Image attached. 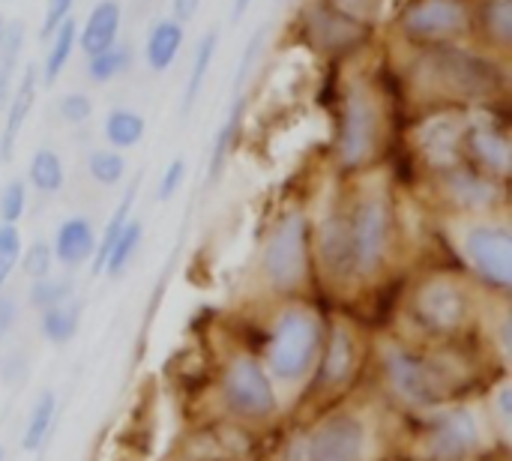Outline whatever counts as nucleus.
<instances>
[{"label":"nucleus","mask_w":512,"mask_h":461,"mask_svg":"<svg viewBox=\"0 0 512 461\" xmlns=\"http://www.w3.org/2000/svg\"><path fill=\"white\" fill-rule=\"evenodd\" d=\"M408 78L414 93H423L432 105L453 108L492 105L507 90L504 57L462 42L414 48Z\"/></svg>","instance_id":"nucleus-1"},{"label":"nucleus","mask_w":512,"mask_h":461,"mask_svg":"<svg viewBox=\"0 0 512 461\" xmlns=\"http://www.w3.org/2000/svg\"><path fill=\"white\" fill-rule=\"evenodd\" d=\"M387 141V111L372 81L354 78L342 90L339 129H336V165L345 174L366 171L378 162Z\"/></svg>","instance_id":"nucleus-2"},{"label":"nucleus","mask_w":512,"mask_h":461,"mask_svg":"<svg viewBox=\"0 0 512 461\" xmlns=\"http://www.w3.org/2000/svg\"><path fill=\"white\" fill-rule=\"evenodd\" d=\"M348 222L354 237L357 279H375L393 252L396 240V204L387 186H360L348 204Z\"/></svg>","instance_id":"nucleus-3"},{"label":"nucleus","mask_w":512,"mask_h":461,"mask_svg":"<svg viewBox=\"0 0 512 461\" xmlns=\"http://www.w3.org/2000/svg\"><path fill=\"white\" fill-rule=\"evenodd\" d=\"M324 345V324L315 309L294 303L279 312L270 345H267V366L279 381H300L312 372Z\"/></svg>","instance_id":"nucleus-4"},{"label":"nucleus","mask_w":512,"mask_h":461,"mask_svg":"<svg viewBox=\"0 0 512 461\" xmlns=\"http://www.w3.org/2000/svg\"><path fill=\"white\" fill-rule=\"evenodd\" d=\"M261 270L273 291L291 294L300 291L309 282L312 270V222L306 210H288L270 231L264 252H261Z\"/></svg>","instance_id":"nucleus-5"},{"label":"nucleus","mask_w":512,"mask_h":461,"mask_svg":"<svg viewBox=\"0 0 512 461\" xmlns=\"http://www.w3.org/2000/svg\"><path fill=\"white\" fill-rule=\"evenodd\" d=\"M471 309H474L471 291L447 273H435L423 279L411 294L414 321L435 336L462 333L471 321Z\"/></svg>","instance_id":"nucleus-6"},{"label":"nucleus","mask_w":512,"mask_h":461,"mask_svg":"<svg viewBox=\"0 0 512 461\" xmlns=\"http://www.w3.org/2000/svg\"><path fill=\"white\" fill-rule=\"evenodd\" d=\"M399 33L414 48L462 42L471 33L468 0H411L399 15Z\"/></svg>","instance_id":"nucleus-7"},{"label":"nucleus","mask_w":512,"mask_h":461,"mask_svg":"<svg viewBox=\"0 0 512 461\" xmlns=\"http://www.w3.org/2000/svg\"><path fill=\"white\" fill-rule=\"evenodd\" d=\"M462 258L468 261L471 273L495 288L510 291L512 285V231L507 222L480 219L465 228L462 234Z\"/></svg>","instance_id":"nucleus-8"},{"label":"nucleus","mask_w":512,"mask_h":461,"mask_svg":"<svg viewBox=\"0 0 512 461\" xmlns=\"http://www.w3.org/2000/svg\"><path fill=\"white\" fill-rule=\"evenodd\" d=\"M375 27L345 15L327 0H309L300 9V36L327 57H348L372 42Z\"/></svg>","instance_id":"nucleus-9"},{"label":"nucleus","mask_w":512,"mask_h":461,"mask_svg":"<svg viewBox=\"0 0 512 461\" xmlns=\"http://www.w3.org/2000/svg\"><path fill=\"white\" fill-rule=\"evenodd\" d=\"M462 162L477 168L480 174L507 183L512 168L510 132L504 123H498L489 108L468 111L465 132H462Z\"/></svg>","instance_id":"nucleus-10"},{"label":"nucleus","mask_w":512,"mask_h":461,"mask_svg":"<svg viewBox=\"0 0 512 461\" xmlns=\"http://www.w3.org/2000/svg\"><path fill=\"white\" fill-rule=\"evenodd\" d=\"M465 117H468V108L438 105V108H432L417 123V129H414V150H417L420 162L432 174H441L447 168L462 165Z\"/></svg>","instance_id":"nucleus-11"},{"label":"nucleus","mask_w":512,"mask_h":461,"mask_svg":"<svg viewBox=\"0 0 512 461\" xmlns=\"http://www.w3.org/2000/svg\"><path fill=\"white\" fill-rule=\"evenodd\" d=\"M435 180H438L441 201L459 213L489 216L495 207H501L507 201V183H498L465 162L435 174Z\"/></svg>","instance_id":"nucleus-12"},{"label":"nucleus","mask_w":512,"mask_h":461,"mask_svg":"<svg viewBox=\"0 0 512 461\" xmlns=\"http://www.w3.org/2000/svg\"><path fill=\"white\" fill-rule=\"evenodd\" d=\"M222 390H225V402L240 417L261 420V417H270L276 411L273 384H270L267 372L261 369V363L255 357H246V354L234 357L228 363V369H225Z\"/></svg>","instance_id":"nucleus-13"},{"label":"nucleus","mask_w":512,"mask_h":461,"mask_svg":"<svg viewBox=\"0 0 512 461\" xmlns=\"http://www.w3.org/2000/svg\"><path fill=\"white\" fill-rule=\"evenodd\" d=\"M384 369L390 384L417 405L441 402V396L447 393V375L441 372V366L408 348H390L384 354Z\"/></svg>","instance_id":"nucleus-14"},{"label":"nucleus","mask_w":512,"mask_h":461,"mask_svg":"<svg viewBox=\"0 0 512 461\" xmlns=\"http://www.w3.org/2000/svg\"><path fill=\"white\" fill-rule=\"evenodd\" d=\"M312 252L321 270L333 282L357 279V258H354V237L348 222V207H330L318 228H312Z\"/></svg>","instance_id":"nucleus-15"},{"label":"nucleus","mask_w":512,"mask_h":461,"mask_svg":"<svg viewBox=\"0 0 512 461\" xmlns=\"http://www.w3.org/2000/svg\"><path fill=\"white\" fill-rule=\"evenodd\" d=\"M363 453L366 429L351 414H336L324 420L306 444V461H363Z\"/></svg>","instance_id":"nucleus-16"},{"label":"nucleus","mask_w":512,"mask_h":461,"mask_svg":"<svg viewBox=\"0 0 512 461\" xmlns=\"http://www.w3.org/2000/svg\"><path fill=\"white\" fill-rule=\"evenodd\" d=\"M36 96H39V66H24L18 72V81L12 87V96L6 102V117H3V129H0V162H9L15 153V144L21 138V129L27 126L33 108H36Z\"/></svg>","instance_id":"nucleus-17"},{"label":"nucleus","mask_w":512,"mask_h":461,"mask_svg":"<svg viewBox=\"0 0 512 461\" xmlns=\"http://www.w3.org/2000/svg\"><path fill=\"white\" fill-rule=\"evenodd\" d=\"M471 36H477L480 48L507 60L512 48V0H474Z\"/></svg>","instance_id":"nucleus-18"},{"label":"nucleus","mask_w":512,"mask_h":461,"mask_svg":"<svg viewBox=\"0 0 512 461\" xmlns=\"http://www.w3.org/2000/svg\"><path fill=\"white\" fill-rule=\"evenodd\" d=\"M96 240H99V234L87 216H69L54 231V243H51L54 261L63 267H81L93 258Z\"/></svg>","instance_id":"nucleus-19"},{"label":"nucleus","mask_w":512,"mask_h":461,"mask_svg":"<svg viewBox=\"0 0 512 461\" xmlns=\"http://www.w3.org/2000/svg\"><path fill=\"white\" fill-rule=\"evenodd\" d=\"M123 24V6L120 0H96V6L87 12L81 30H78V45L90 57L96 51H105L108 45L117 42Z\"/></svg>","instance_id":"nucleus-20"},{"label":"nucleus","mask_w":512,"mask_h":461,"mask_svg":"<svg viewBox=\"0 0 512 461\" xmlns=\"http://www.w3.org/2000/svg\"><path fill=\"white\" fill-rule=\"evenodd\" d=\"M480 444V429H477V420L474 414L468 411H456V414H447L438 429H435V438H432V447L441 459H462L468 456L474 447Z\"/></svg>","instance_id":"nucleus-21"},{"label":"nucleus","mask_w":512,"mask_h":461,"mask_svg":"<svg viewBox=\"0 0 512 461\" xmlns=\"http://www.w3.org/2000/svg\"><path fill=\"white\" fill-rule=\"evenodd\" d=\"M186 39V27L174 18H162L150 27L147 39H144V63L150 66V72H168L183 48Z\"/></svg>","instance_id":"nucleus-22"},{"label":"nucleus","mask_w":512,"mask_h":461,"mask_svg":"<svg viewBox=\"0 0 512 461\" xmlns=\"http://www.w3.org/2000/svg\"><path fill=\"white\" fill-rule=\"evenodd\" d=\"M45 42H48V48H45L42 63H39V84H42V87H54L57 78L63 75L66 63H69L75 45H78V21L69 15Z\"/></svg>","instance_id":"nucleus-23"},{"label":"nucleus","mask_w":512,"mask_h":461,"mask_svg":"<svg viewBox=\"0 0 512 461\" xmlns=\"http://www.w3.org/2000/svg\"><path fill=\"white\" fill-rule=\"evenodd\" d=\"M324 348V363H321V381L324 384H342L351 372H354V357H357V345H354V333L345 324H336L327 345Z\"/></svg>","instance_id":"nucleus-24"},{"label":"nucleus","mask_w":512,"mask_h":461,"mask_svg":"<svg viewBox=\"0 0 512 461\" xmlns=\"http://www.w3.org/2000/svg\"><path fill=\"white\" fill-rule=\"evenodd\" d=\"M138 192H141V174H135V177L129 180V186L123 189V195H120V201H117V207H114L111 219L105 222L102 237L96 240V252H93V258H90V270H93V276H99V273H102V264H105V258H108V249L114 246V240L120 237V231H123V228H126V222L132 219V207H135V201H138Z\"/></svg>","instance_id":"nucleus-25"},{"label":"nucleus","mask_w":512,"mask_h":461,"mask_svg":"<svg viewBox=\"0 0 512 461\" xmlns=\"http://www.w3.org/2000/svg\"><path fill=\"white\" fill-rule=\"evenodd\" d=\"M24 42H27L24 21H6L3 39H0V111L6 108V102L12 96V87L18 81V72H21L18 60H21Z\"/></svg>","instance_id":"nucleus-26"},{"label":"nucleus","mask_w":512,"mask_h":461,"mask_svg":"<svg viewBox=\"0 0 512 461\" xmlns=\"http://www.w3.org/2000/svg\"><path fill=\"white\" fill-rule=\"evenodd\" d=\"M102 135L114 150H132L147 135V120L132 108H111L102 123Z\"/></svg>","instance_id":"nucleus-27"},{"label":"nucleus","mask_w":512,"mask_h":461,"mask_svg":"<svg viewBox=\"0 0 512 461\" xmlns=\"http://www.w3.org/2000/svg\"><path fill=\"white\" fill-rule=\"evenodd\" d=\"M27 183L39 192V195H57L66 183V168L57 150L51 147H39L33 150L30 162H27Z\"/></svg>","instance_id":"nucleus-28"},{"label":"nucleus","mask_w":512,"mask_h":461,"mask_svg":"<svg viewBox=\"0 0 512 461\" xmlns=\"http://www.w3.org/2000/svg\"><path fill=\"white\" fill-rule=\"evenodd\" d=\"M42 336L51 342V345H66L75 339L78 333V324H81V303L75 297H66L63 303L57 306H48L42 309Z\"/></svg>","instance_id":"nucleus-29"},{"label":"nucleus","mask_w":512,"mask_h":461,"mask_svg":"<svg viewBox=\"0 0 512 461\" xmlns=\"http://www.w3.org/2000/svg\"><path fill=\"white\" fill-rule=\"evenodd\" d=\"M246 105H249V99H246V96H237V102L228 108V117L222 120V126H219V132H216V138H213V150H210V183H216V180L222 177V171H225L228 150H231V144H234L240 126H243V111H246Z\"/></svg>","instance_id":"nucleus-30"},{"label":"nucleus","mask_w":512,"mask_h":461,"mask_svg":"<svg viewBox=\"0 0 512 461\" xmlns=\"http://www.w3.org/2000/svg\"><path fill=\"white\" fill-rule=\"evenodd\" d=\"M216 48H219V33L216 30L204 33L198 48H195V60H192V69H189V78H186L183 111H192V105L198 102V96L204 90V81H207V72H210V63L216 57Z\"/></svg>","instance_id":"nucleus-31"},{"label":"nucleus","mask_w":512,"mask_h":461,"mask_svg":"<svg viewBox=\"0 0 512 461\" xmlns=\"http://www.w3.org/2000/svg\"><path fill=\"white\" fill-rule=\"evenodd\" d=\"M129 66H132V48L123 42H114L105 51H96L87 57V78L96 84H108L120 78L123 72H129Z\"/></svg>","instance_id":"nucleus-32"},{"label":"nucleus","mask_w":512,"mask_h":461,"mask_svg":"<svg viewBox=\"0 0 512 461\" xmlns=\"http://www.w3.org/2000/svg\"><path fill=\"white\" fill-rule=\"evenodd\" d=\"M141 240H144V225L138 219H129L126 228L120 231V237L114 240V246L108 249V258L102 264V273L105 276H120L129 267V261L135 258Z\"/></svg>","instance_id":"nucleus-33"},{"label":"nucleus","mask_w":512,"mask_h":461,"mask_svg":"<svg viewBox=\"0 0 512 461\" xmlns=\"http://www.w3.org/2000/svg\"><path fill=\"white\" fill-rule=\"evenodd\" d=\"M54 417H57V399H54V393H42V396L36 399V405L30 408V417H27V426H24L21 447H24V450H39L42 441L48 438L51 426H54Z\"/></svg>","instance_id":"nucleus-34"},{"label":"nucleus","mask_w":512,"mask_h":461,"mask_svg":"<svg viewBox=\"0 0 512 461\" xmlns=\"http://www.w3.org/2000/svg\"><path fill=\"white\" fill-rule=\"evenodd\" d=\"M87 174L99 186H117L126 177V156L114 147H99L87 156Z\"/></svg>","instance_id":"nucleus-35"},{"label":"nucleus","mask_w":512,"mask_h":461,"mask_svg":"<svg viewBox=\"0 0 512 461\" xmlns=\"http://www.w3.org/2000/svg\"><path fill=\"white\" fill-rule=\"evenodd\" d=\"M21 249H24V243H21L18 225L0 222V291H6V282L15 273L18 258H21Z\"/></svg>","instance_id":"nucleus-36"},{"label":"nucleus","mask_w":512,"mask_h":461,"mask_svg":"<svg viewBox=\"0 0 512 461\" xmlns=\"http://www.w3.org/2000/svg\"><path fill=\"white\" fill-rule=\"evenodd\" d=\"M66 297H72V282L69 279L45 276V279H33V285H30V306L39 309V312L48 309V306L63 303Z\"/></svg>","instance_id":"nucleus-37"},{"label":"nucleus","mask_w":512,"mask_h":461,"mask_svg":"<svg viewBox=\"0 0 512 461\" xmlns=\"http://www.w3.org/2000/svg\"><path fill=\"white\" fill-rule=\"evenodd\" d=\"M24 276L33 282V279H45L51 276V267H54V252H51V243L45 240H36L30 243L27 249H21V258H18Z\"/></svg>","instance_id":"nucleus-38"},{"label":"nucleus","mask_w":512,"mask_h":461,"mask_svg":"<svg viewBox=\"0 0 512 461\" xmlns=\"http://www.w3.org/2000/svg\"><path fill=\"white\" fill-rule=\"evenodd\" d=\"M24 213H27V186L24 180H9L0 189V222L18 225Z\"/></svg>","instance_id":"nucleus-39"},{"label":"nucleus","mask_w":512,"mask_h":461,"mask_svg":"<svg viewBox=\"0 0 512 461\" xmlns=\"http://www.w3.org/2000/svg\"><path fill=\"white\" fill-rule=\"evenodd\" d=\"M57 117L69 126H81L93 117V99L81 90H69L57 102Z\"/></svg>","instance_id":"nucleus-40"},{"label":"nucleus","mask_w":512,"mask_h":461,"mask_svg":"<svg viewBox=\"0 0 512 461\" xmlns=\"http://www.w3.org/2000/svg\"><path fill=\"white\" fill-rule=\"evenodd\" d=\"M186 171H189V165H186L183 156H177V159H171V162L165 165V171H162V177H159V189H156L159 201H171V198L183 189Z\"/></svg>","instance_id":"nucleus-41"},{"label":"nucleus","mask_w":512,"mask_h":461,"mask_svg":"<svg viewBox=\"0 0 512 461\" xmlns=\"http://www.w3.org/2000/svg\"><path fill=\"white\" fill-rule=\"evenodd\" d=\"M327 3H333L336 9H342L345 15H351L369 27H375L384 12V0H327Z\"/></svg>","instance_id":"nucleus-42"},{"label":"nucleus","mask_w":512,"mask_h":461,"mask_svg":"<svg viewBox=\"0 0 512 461\" xmlns=\"http://www.w3.org/2000/svg\"><path fill=\"white\" fill-rule=\"evenodd\" d=\"M75 0H45V12H42V24H39V36L48 39L72 12Z\"/></svg>","instance_id":"nucleus-43"},{"label":"nucleus","mask_w":512,"mask_h":461,"mask_svg":"<svg viewBox=\"0 0 512 461\" xmlns=\"http://www.w3.org/2000/svg\"><path fill=\"white\" fill-rule=\"evenodd\" d=\"M198 9H201V0H171V18L180 21L183 27L198 15Z\"/></svg>","instance_id":"nucleus-44"},{"label":"nucleus","mask_w":512,"mask_h":461,"mask_svg":"<svg viewBox=\"0 0 512 461\" xmlns=\"http://www.w3.org/2000/svg\"><path fill=\"white\" fill-rule=\"evenodd\" d=\"M12 324H15V300L6 291H0V339L12 330Z\"/></svg>","instance_id":"nucleus-45"},{"label":"nucleus","mask_w":512,"mask_h":461,"mask_svg":"<svg viewBox=\"0 0 512 461\" xmlns=\"http://www.w3.org/2000/svg\"><path fill=\"white\" fill-rule=\"evenodd\" d=\"M249 6H252V0H234V6H231V18H234V21H240V18L249 12Z\"/></svg>","instance_id":"nucleus-46"},{"label":"nucleus","mask_w":512,"mask_h":461,"mask_svg":"<svg viewBox=\"0 0 512 461\" xmlns=\"http://www.w3.org/2000/svg\"><path fill=\"white\" fill-rule=\"evenodd\" d=\"M3 30H6V18H3V12H0V39H3Z\"/></svg>","instance_id":"nucleus-47"},{"label":"nucleus","mask_w":512,"mask_h":461,"mask_svg":"<svg viewBox=\"0 0 512 461\" xmlns=\"http://www.w3.org/2000/svg\"><path fill=\"white\" fill-rule=\"evenodd\" d=\"M0 461H3V450H0Z\"/></svg>","instance_id":"nucleus-48"}]
</instances>
